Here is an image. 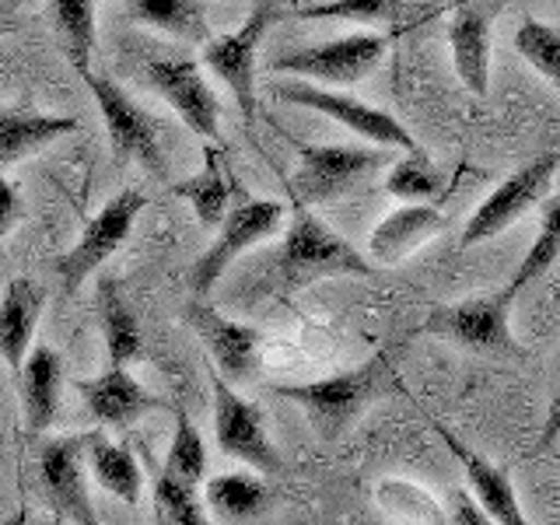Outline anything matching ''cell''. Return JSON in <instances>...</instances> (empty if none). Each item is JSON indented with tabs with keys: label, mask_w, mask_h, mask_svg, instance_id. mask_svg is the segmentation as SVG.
Here are the masks:
<instances>
[{
	"label": "cell",
	"mask_w": 560,
	"mask_h": 525,
	"mask_svg": "<svg viewBox=\"0 0 560 525\" xmlns=\"http://www.w3.org/2000/svg\"><path fill=\"white\" fill-rule=\"evenodd\" d=\"M284 18L277 0H256L249 18L228 35H210L200 49V63L235 95L245 119L256 116V52L270 28Z\"/></svg>",
	"instance_id": "obj_7"
},
{
	"label": "cell",
	"mask_w": 560,
	"mask_h": 525,
	"mask_svg": "<svg viewBox=\"0 0 560 525\" xmlns=\"http://www.w3.org/2000/svg\"><path fill=\"white\" fill-rule=\"evenodd\" d=\"M122 18L130 25H144L172 35V39L197 43V46H203L214 35L207 0H130Z\"/></svg>",
	"instance_id": "obj_23"
},
{
	"label": "cell",
	"mask_w": 560,
	"mask_h": 525,
	"mask_svg": "<svg viewBox=\"0 0 560 525\" xmlns=\"http://www.w3.org/2000/svg\"><path fill=\"white\" fill-rule=\"evenodd\" d=\"M393 165V148H350V144H298L294 200L298 203H332L358 189L372 175Z\"/></svg>",
	"instance_id": "obj_5"
},
{
	"label": "cell",
	"mask_w": 560,
	"mask_h": 525,
	"mask_svg": "<svg viewBox=\"0 0 560 525\" xmlns=\"http://www.w3.org/2000/svg\"><path fill=\"white\" fill-rule=\"evenodd\" d=\"M557 168H560V154H539L515 175H508V179L472 210V218L466 221L463 238H459L463 249L501 235L504 228H512L522 214H529L533 207H539V200L550 192Z\"/></svg>",
	"instance_id": "obj_13"
},
{
	"label": "cell",
	"mask_w": 560,
	"mask_h": 525,
	"mask_svg": "<svg viewBox=\"0 0 560 525\" xmlns=\"http://www.w3.org/2000/svg\"><path fill=\"white\" fill-rule=\"evenodd\" d=\"M175 197H183L192 210H197V221L203 228H218L221 224V218L228 214V207H232V179H228L218 148L203 151L200 175H192V179L175 186Z\"/></svg>",
	"instance_id": "obj_27"
},
{
	"label": "cell",
	"mask_w": 560,
	"mask_h": 525,
	"mask_svg": "<svg viewBox=\"0 0 560 525\" xmlns=\"http://www.w3.org/2000/svg\"><path fill=\"white\" fill-rule=\"evenodd\" d=\"M154 477L175 487H192V490H200L207 477V445L183 407H175V434L165 455V466L154 469Z\"/></svg>",
	"instance_id": "obj_28"
},
{
	"label": "cell",
	"mask_w": 560,
	"mask_h": 525,
	"mask_svg": "<svg viewBox=\"0 0 560 525\" xmlns=\"http://www.w3.org/2000/svg\"><path fill=\"white\" fill-rule=\"evenodd\" d=\"M389 46H393V35L358 32V35H343V39L280 52L273 60V70H280V74H298L305 81H319V84H358L372 74V70H378Z\"/></svg>",
	"instance_id": "obj_9"
},
{
	"label": "cell",
	"mask_w": 560,
	"mask_h": 525,
	"mask_svg": "<svg viewBox=\"0 0 560 525\" xmlns=\"http://www.w3.org/2000/svg\"><path fill=\"white\" fill-rule=\"evenodd\" d=\"M8 28H11V25L4 22V18H0V35H8Z\"/></svg>",
	"instance_id": "obj_39"
},
{
	"label": "cell",
	"mask_w": 560,
	"mask_h": 525,
	"mask_svg": "<svg viewBox=\"0 0 560 525\" xmlns=\"http://www.w3.org/2000/svg\"><path fill=\"white\" fill-rule=\"evenodd\" d=\"M43 312H46V288L32 277H14L4 288V294H0V358L8 361L14 375L28 354Z\"/></svg>",
	"instance_id": "obj_21"
},
{
	"label": "cell",
	"mask_w": 560,
	"mask_h": 525,
	"mask_svg": "<svg viewBox=\"0 0 560 525\" xmlns=\"http://www.w3.org/2000/svg\"><path fill=\"white\" fill-rule=\"evenodd\" d=\"M277 396H284L305 410L308 424L319 442H340V438L358 424V420L385 396H402V382L389 350H378L364 364L350 372L329 375L305 385H273Z\"/></svg>",
	"instance_id": "obj_1"
},
{
	"label": "cell",
	"mask_w": 560,
	"mask_h": 525,
	"mask_svg": "<svg viewBox=\"0 0 560 525\" xmlns=\"http://www.w3.org/2000/svg\"><path fill=\"white\" fill-rule=\"evenodd\" d=\"M74 389L81 393L88 413L105 428H133L148 413L165 407V402L154 393H148L130 372H122V364H113L109 372H102L95 378H78Z\"/></svg>",
	"instance_id": "obj_16"
},
{
	"label": "cell",
	"mask_w": 560,
	"mask_h": 525,
	"mask_svg": "<svg viewBox=\"0 0 560 525\" xmlns=\"http://www.w3.org/2000/svg\"><path fill=\"white\" fill-rule=\"evenodd\" d=\"M49 4H52V22H57L70 63H74V70H88L95 43H98L95 0H49Z\"/></svg>",
	"instance_id": "obj_31"
},
{
	"label": "cell",
	"mask_w": 560,
	"mask_h": 525,
	"mask_svg": "<svg viewBox=\"0 0 560 525\" xmlns=\"http://www.w3.org/2000/svg\"><path fill=\"white\" fill-rule=\"evenodd\" d=\"M515 49L533 63L536 74H542L560 92V28L525 18L515 32Z\"/></svg>",
	"instance_id": "obj_34"
},
{
	"label": "cell",
	"mask_w": 560,
	"mask_h": 525,
	"mask_svg": "<svg viewBox=\"0 0 560 525\" xmlns=\"http://www.w3.org/2000/svg\"><path fill=\"white\" fill-rule=\"evenodd\" d=\"M127 67L133 70V78L151 88L154 95H162L172 113L179 116L186 127L203 137L218 140V119L221 105L210 92V84L203 81L200 60H192L186 49L179 46H162V43H130L127 49Z\"/></svg>",
	"instance_id": "obj_3"
},
{
	"label": "cell",
	"mask_w": 560,
	"mask_h": 525,
	"mask_svg": "<svg viewBox=\"0 0 560 525\" xmlns=\"http://www.w3.org/2000/svg\"><path fill=\"white\" fill-rule=\"evenodd\" d=\"M560 438V389H557V396L550 399V413H547V424H542V431H539V442H536V452H547L553 442Z\"/></svg>",
	"instance_id": "obj_38"
},
{
	"label": "cell",
	"mask_w": 560,
	"mask_h": 525,
	"mask_svg": "<svg viewBox=\"0 0 560 525\" xmlns=\"http://www.w3.org/2000/svg\"><path fill=\"white\" fill-rule=\"evenodd\" d=\"M84 459H88V434L49 438L39 452L43 490L60 522H84V525L98 522L84 480Z\"/></svg>",
	"instance_id": "obj_15"
},
{
	"label": "cell",
	"mask_w": 560,
	"mask_h": 525,
	"mask_svg": "<svg viewBox=\"0 0 560 525\" xmlns=\"http://www.w3.org/2000/svg\"><path fill=\"white\" fill-rule=\"evenodd\" d=\"M74 130H81V119L39 113L28 98L18 105H4L0 109V165L22 162V158L49 148L57 137H67Z\"/></svg>",
	"instance_id": "obj_22"
},
{
	"label": "cell",
	"mask_w": 560,
	"mask_h": 525,
	"mask_svg": "<svg viewBox=\"0 0 560 525\" xmlns=\"http://www.w3.org/2000/svg\"><path fill=\"white\" fill-rule=\"evenodd\" d=\"M210 393H214V438L218 448L228 459H242L256 472H280V452L273 448L267 424H262V410L256 402L242 399L235 385L210 368Z\"/></svg>",
	"instance_id": "obj_12"
},
{
	"label": "cell",
	"mask_w": 560,
	"mask_h": 525,
	"mask_svg": "<svg viewBox=\"0 0 560 525\" xmlns=\"http://www.w3.org/2000/svg\"><path fill=\"white\" fill-rule=\"evenodd\" d=\"M557 259H560V197H550L547 192V197L539 200V232L529 245V253H525V259L518 262L508 291L518 298V291L529 288L533 280H539Z\"/></svg>",
	"instance_id": "obj_29"
},
{
	"label": "cell",
	"mask_w": 560,
	"mask_h": 525,
	"mask_svg": "<svg viewBox=\"0 0 560 525\" xmlns=\"http://www.w3.org/2000/svg\"><path fill=\"white\" fill-rule=\"evenodd\" d=\"M445 228H448V218L442 210L431 207L428 200H413L407 207H396L393 214H385L375 224L368 253H372V259L382 262V267H399L402 259L417 253L424 242L438 238Z\"/></svg>",
	"instance_id": "obj_20"
},
{
	"label": "cell",
	"mask_w": 560,
	"mask_h": 525,
	"mask_svg": "<svg viewBox=\"0 0 560 525\" xmlns=\"http://www.w3.org/2000/svg\"><path fill=\"white\" fill-rule=\"evenodd\" d=\"M18 389H22V413L28 438L46 434L60 413V389H63V358L57 347L35 343L18 368Z\"/></svg>",
	"instance_id": "obj_19"
},
{
	"label": "cell",
	"mask_w": 560,
	"mask_h": 525,
	"mask_svg": "<svg viewBox=\"0 0 560 525\" xmlns=\"http://www.w3.org/2000/svg\"><path fill=\"white\" fill-rule=\"evenodd\" d=\"M81 78L88 84V92L95 95L98 113L105 119V133H109V148L119 165H140L148 168L158 179H168V165L162 154V137L151 113H144L140 105L122 92V88L109 74H92L81 70Z\"/></svg>",
	"instance_id": "obj_8"
},
{
	"label": "cell",
	"mask_w": 560,
	"mask_h": 525,
	"mask_svg": "<svg viewBox=\"0 0 560 525\" xmlns=\"http://www.w3.org/2000/svg\"><path fill=\"white\" fill-rule=\"evenodd\" d=\"M95 308H98V326L105 337V354H109V364H122L127 368L130 361L140 358V323L137 312L130 305L127 291L116 277H102L98 291H95Z\"/></svg>",
	"instance_id": "obj_24"
},
{
	"label": "cell",
	"mask_w": 560,
	"mask_h": 525,
	"mask_svg": "<svg viewBox=\"0 0 560 525\" xmlns=\"http://www.w3.org/2000/svg\"><path fill=\"white\" fill-rule=\"evenodd\" d=\"M512 291H490L472 294L452 305H434L428 319L420 323V332L428 337L452 340L477 354H498V358H522L525 350L512 332Z\"/></svg>",
	"instance_id": "obj_4"
},
{
	"label": "cell",
	"mask_w": 560,
	"mask_h": 525,
	"mask_svg": "<svg viewBox=\"0 0 560 525\" xmlns=\"http://www.w3.org/2000/svg\"><path fill=\"white\" fill-rule=\"evenodd\" d=\"M431 428L445 442V448L455 455V459H459V466L466 472V487L472 490V498L480 501L487 518L498 522V525H525L522 504L515 498V487H512V477H508V469L494 466V463L487 459V455H480V452H472L469 445H463L459 438L448 431V424H442V420L431 417Z\"/></svg>",
	"instance_id": "obj_17"
},
{
	"label": "cell",
	"mask_w": 560,
	"mask_h": 525,
	"mask_svg": "<svg viewBox=\"0 0 560 525\" xmlns=\"http://www.w3.org/2000/svg\"><path fill=\"white\" fill-rule=\"evenodd\" d=\"M375 501H378L382 512L396 522H428V525L448 522L445 508L413 480H382L375 490Z\"/></svg>",
	"instance_id": "obj_32"
},
{
	"label": "cell",
	"mask_w": 560,
	"mask_h": 525,
	"mask_svg": "<svg viewBox=\"0 0 560 525\" xmlns=\"http://www.w3.org/2000/svg\"><path fill=\"white\" fill-rule=\"evenodd\" d=\"M273 95L280 102H291V105H302V109H315L323 113L326 119H337L340 127L354 130L358 137L372 140L378 148H393V151H417L420 144L413 140V133L402 127V122L385 113L368 105L361 98H350L340 92H326L319 84H308V81H284V84H273Z\"/></svg>",
	"instance_id": "obj_11"
},
{
	"label": "cell",
	"mask_w": 560,
	"mask_h": 525,
	"mask_svg": "<svg viewBox=\"0 0 560 525\" xmlns=\"http://www.w3.org/2000/svg\"><path fill=\"white\" fill-rule=\"evenodd\" d=\"M407 0H326V4L302 8L298 18L305 22H358V25H396Z\"/></svg>",
	"instance_id": "obj_33"
},
{
	"label": "cell",
	"mask_w": 560,
	"mask_h": 525,
	"mask_svg": "<svg viewBox=\"0 0 560 525\" xmlns=\"http://www.w3.org/2000/svg\"><path fill=\"white\" fill-rule=\"evenodd\" d=\"M448 522H463V525H487V512L480 508V501L472 498V490H455L452 494V508H448Z\"/></svg>",
	"instance_id": "obj_37"
},
{
	"label": "cell",
	"mask_w": 560,
	"mask_h": 525,
	"mask_svg": "<svg viewBox=\"0 0 560 525\" xmlns=\"http://www.w3.org/2000/svg\"><path fill=\"white\" fill-rule=\"evenodd\" d=\"M88 469L102 490H109L113 498L122 504L137 508L140 494H144V472L137 466V455L127 445H116L109 438H102L98 431L88 434Z\"/></svg>",
	"instance_id": "obj_26"
},
{
	"label": "cell",
	"mask_w": 560,
	"mask_h": 525,
	"mask_svg": "<svg viewBox=\"0 0 560 525\" xmlns=\"http://www.w3.org/2000/svg\"><path fill=\"white\" fill-rule=\"evenodd\" d=\"M203 508L221 522H256L270 508V487L256 472H218L203 483Z\"/></svg>",
	"instance_id": "obj_25"
},
{
	"label": "cell",
	"mask_w": 560,
	"mask_h": 525,
	"mask_svg": "<svg viewBox=\"0 0 560 525\" xmlns=\"http://www.w3.org/2000/svg\"><path fill=\"white\" fill-rule=\"evenodd\" d=\"M148 207V197L137 186L119 189L113 200H105L102 210L84 224L81 238L57 259V273L63 291L74 294L88 277H92L105 259H109L122 242L130 238L140 210Z\"/></svg>",
	"instance_id": "obj_10"
},
{
	"label": "cell",
	"mask_w": 560,
	"mask_h": 525,
	"mask_svg": "<svg viewBox=\"0 0 560 525\" xmlns=\"http://www.w3.org/2000/svg\"><path fill=\"white\" fill-rule=\"evenodd\" d=\"M25 214V200H22V189H18L11 179L0 175V242L11 235V228L22 221Z\"/></svg>",
	"instance_id": "obj_36"
},
{
	"label": "cell",
	"mask_w": 560,
	"mask_h": 525,
	"mask_svg": "<svg viewBox=\"0 0 560 525\" xmlns=\"http://www.w3.org/2000/svg\"><path fill=\"white\" fill-rule=\"evenodd\" d=\"M270 262V277H273V291L280 294H294L312 288L315 280L326 277H368L372 273V262H368L354 245L340 238L332 228L312 214L308 203H298L291 210V221L284 228V242Z\"/></svg>",
	"instance_id": "obj_2"
},
{
	"label": "cell",
	"mask_w": 560,
	"mask_h": 525,
	"mask_svg": "<svg viewBox=\"0 0 560 525\" xmlns=\"http://www.w3.org/2000/svg\"><path fill=\"white\" fill-rule=\"evenodd\" d=\"M490 18H494V8L490 4L459 0L452 14V25H448L455 74H459V81L477 98H483L490 88Z\"/></svg>",
	"instance_id": "obj_18"
},
{
	"label": "cell",
	"mask_w": 560,
	"mask_h": 525,
	"mask_svg": "<svg viewBox=\"0 0 560 525\" xmlns=\"http://www.w3.org/2000/svg\"><path fill=\"white\" fill-rule=\"evenodd\" d=\"M151 494H154V512L158 518L175 522V525H207L203 512V498L200 490L192 487H175L165 480H151Z\"/></svg>",
	"instance_id": "obj_35"
},
{
	"label": "cell",
	"mask_w": 560,
	"mask_h": 525,
	"mask_svg": "<svg viewBox=\"0 0 560 525\" xmlns=\"http://www.w3.org/2000/svg\"><path fill=\"white\" fill-rule=\"evenodd\" d=\"M186 323L200 337V343L210 354V368L228 382H253L259 372V354H262V332L249 323L228 319L224 312L207 305L203 298H192L183 308Z\"/></svg>",
	"instance_id": "obj_14"
},
{
	"label": "cell",
	"mask_w": 560,
	"mask_h": 525,
	"mask_svg": "<svg viewBox=\"0 0 560 525\" xmlns=\"http://www.w3.org/2000/svg\"><path fill=\"white\" fill-rule=\"evenodd\" d=\"M284 218H288V207L280 200H238L228 207V214L218 224V238L207 245L186 273L192 298H207L214 291L224 270L232 267L245 249H253V245L284 232Z\"/></svg>",
	"instance_id": "obj_6"
},
{
	"label": "cell",
	"mask_w": 560,
	"mask_h": 525,
	"mask_svg": "<svg viewBox=\"0 0 560 525\" xmlns=\"http://www.w3.org/2000/svg\"><path fill=\"white\" fill-rule=\"evenodd\" d=\"M445 189V172L438 168L424 148L417 151H402L399 162L389 165V175H385V192L396 200H434L442 197Z\"/></svg>",
	"instance_id": "obj_30"
}]
</instances>
